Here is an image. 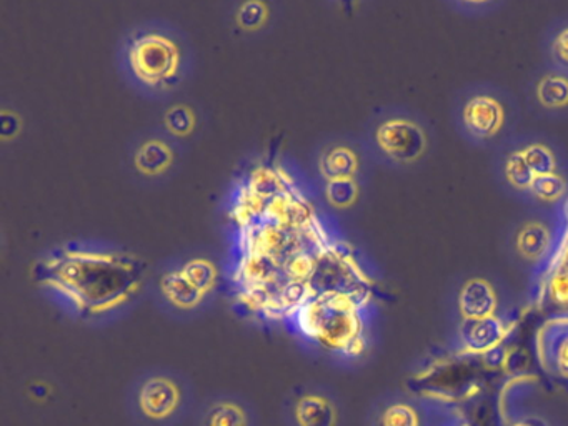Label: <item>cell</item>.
Instances as JSON below:
<instances>
[{
    "instance_id": "obj_8",
    "label": "cell",
    "mask_w": 568,
    "mask_h": 426,
    "mask_svg": "<svg viewBox=\"0 0 568 426\" xmlns=\"http://www.w3.org/2000/svg\"><path fill=\"white\" fill-rule=\"evenodd\" d=\"M178 140L168 133H148L131 149L132 170L145 180H161L174 170L179 160Z\"/></svg>"
},
{
    "instance_id": "obj_24",
    "label": "cell",
    "mask_w": 568,
    "mask_h": 426,
    "mask_svg": "<svg viewBox=\"0 0 568 426\" xmlns=\"http://www.w3.org/2000/svg\"><path fill=\"white\" fill-rule=\"evenodd\" d=\"M508 0H444L454 12L470 19H481L500 10Z\"/></svg>"
},
{
    "instance_id": "obj_20",
    "label": "cell",
    "mask_w": 568,
    "mask_h": 426,
    "mask_svg": "<svg viewBox=\"0 0 568 426\" xmlns=\"http://www.w3.org/2000/svg\"><path fill=\"white\" fill-rule=\"evenodd\" d=\"M205 425H248L247 409L237 399H217L205 409Z\"/></svg>"
},
{
    "instance_id": "obj_10",
    "label": "cell",
    "mask_w": 568,
    "mask_h": 426,
    "mask_svg": "<svg viewBox=\"0 0 568 426\" xmlns=\"http://www.w3.org/2000/svg\"><path fill=\"white\" fill-rule=\"evenodd\" d=\"M537 358L548 375L568 382V316L547 320L540 326Z\"/></svg>"
},
{
    "instance_id": "obj_6",
    "label": "cell",
    "mask_w": 568,
    "mask_h": 426,
    "mask_svg": "<svg viewBox=\"0 0 568 426\" xmlns=\"http://www.w3.org/2000/svg\"><path fill=\"white\" fill-rule=\"evenodd\" d=\"M184 386L174 375L151 373L134 388V408L148 422H169L182 412Z\"/></svg>"
},
{
    "instance_id": "obj_19",
    "label": "cell",
    "mask_w": 568,
    "mask_h": 426,
    "mask_svg": "<svg viewBox=\"0 0 568 426\" xmlns=\"http://www.w3.org/2000/svg\"><path fill=\"white\" fill-rule=\"evenodd\" d=\"M567 196L568 170L535 176L530 193H528V200H535L544 205H558V203H564Z\"/></svg>"
},
{
    "instance_id": "obj_15",
    "label": "cell",
    "mask_w": 568,
    "mask_h": 426,
    "mask_svg": "<svg viewBox=\"0 0 568 426\" xmlns=\"http://www.w3.org/2000/svg\"><path fill=\"white\" fill-rule=\"evenodd\" d=\"M292 416L298 425L331 426L337 423V408L334 402L322 393L307 392L295 399Z\"/></svg>"
},
{
    "instance_id": "obj_7",
    "label": "cell",
    "mask_w": 568,
    "mask_h": 426,
    "mask_svg": "<svg viewBox=\"0 0 568 426\" xmlns=\"http://www.w3.org/2000/svg\"><path fill=\"white\" fill-rule=\"evenodd\" d=\"M367 146H361L352 140H332L318 150L315 166L322 182H341V180H364Z\"/></svg>"
},
{
    "instance_id": "obj_16",
    "label": "cell",
    "mask_w": 568,
    "mask_h": 426,
    "mask_svg": "<svg viewBox=\"0 0 568 426\" xmlns=\"http://www.w3.org/2000/svg\"><path fill=\"white\" fill-rule=\"evenodd\" d=\"M541 50L548 67L568 73V13L555 17L545 27Z\"/></svg>"
},
{
    "instance_id": "obj_17",
    "label": "cell",
    "mask_w": 568,
    "mask_h": 426,
    "mask_svg": "<svg viewBox=\"0 0 568 426\" xmlns=\"http://www.w3.org/2000/svg\"><path fill=\"white\" fill-rule=\"evenodd\" d=\"M274 9L271 0H239L232 10V20L239 32L255 36L271 26Z\"/></svg>"
},
{
    "instance_id": "obj_23",
    "label": "cell",
    "mask_w": 568,
    "mask_h": 426,
    "mask_svg": "<svg viewBox=\"0 0 568 426\" xmlns=\"http://www.w3.org/2000/svg\"><path fill=\"white\" fill-rule=\"evenodd\" d=\"M544 295L555 306L568 308V268L548 266L544 282Z\"/></svg>"
},
{
    "instance_id": "obj_11",
    "label": "cell",
    "mask_w": 568,
    "mask_h": 426,
    "mask_svg": "<svg viewBox=\"0 0 568 426\" xmlns=\"http://www.w3.org/2000/svg\"><path fill=\"white\" fill-rule=\"evenodd\" d=\"M508 335V326L500 316L481 318H462L458 325V338L465 352L471 355H485L501 345Z\"/></svg>"
},
{
    "instance_id": "obj_14",
    "label": "cell",
    "mask_w": 568,
    "mask_h": 426,
    "mask_svg": "<svg viewBox=\"0 0 568 426\" xmlns=\"http://www.w3.org/2000/svg\"><path fill=\"white\" fill-rule=\"evenodd\" d=\"M159 286H161V293L165 302L174 306L175 310H181V312H192V310L199 308V306L204 303V300L207 298V296L189 280L182 266L168 270V272L161 276Z\"/></svg>"
},
{
    "instance_id": "obj_21",
    "label": "cell",
    "mask_w": 568,
    "mask_h": 426,
    "mask_svg": "<svg viewBox=\"0 0 568 426\" xmlns=\"http://www.w3.org/2000/svg\"><path fill=\"white\" fill-rule=\"evenodd\" d=\"M362 180H341L325 182L324 196L328 205L337 210H347L361 199Z\"/></svg>"
},
{
    "instance_id": "obj_3",
    "label": "cell",
    "mask_w": 568,
    "mask_h": 426,
    "mask_svg": "<svg viewBox=\"0 0 568 426\" xmlns=\"http://www.w3.org/2000/svg\"><path fill=\"white\" fill-rule=\"evenodd\" d=\"M364 308L354 296L345 293H321L311 296L291 322L308 342L335 355L355 358L367 348Z\"/></svg>"
},
{
    "instance_id": "obj_9",
    "label": "cell",
    "mask_w": 568,
    "mask_h": 426,
    "mask_svg": "<svg viewBox=\"0 0 568 426\" xmlns=\"http://www.w3.org/2000/svg\"><path fill=\"white\" fill-rule=\"evenodd\" d=\"M527 99L540 115L565 119L568 116V73L545 63L528 79Z\"/></svg>"
},
{
    "instance_id": "obj_22",
    "label": "cell",
    "mask_w": 568,
    "mask_h": 426,
    "mask_svg": "<svg viewBox=\"0 0 568 426\" xmlns=\"http://www.w3.org/2000/svg\"><path fill=\"white\" fill-rule=\"evenodd\" d=\"M182 270H184L189 280H191L205 296L214 292L215 285H217V268H215L211 260L195 256V258L187 260V262L182 265Z\"/></svg>"
},
{
    "instance_id": "obj_18",
    "label": "cell",
    "mask_w": 568,
    "mask_h": 426,
    "mask_svg": "<svg viewBox=\"0 0 568 426\" xmlns=\"http://www.w3.org/2000/svg\"><path fill=\"white\" fill-rule=\"evenodd\" d=\"M199 123H201L199 112L189 103H175L162 113V132L178 142L194 136L199 130Z\"/></svg>"
},
{
    "instance_id": "obj_2",
    "label": "cell",
    "mask_w": 568,
    "mask_h": 426,
    "mask_svg": "<svg viewBox=\"0 0 568 426\" xmlns=\"http://www.w3.org/2000/svg\"><path fill=\"white\" fill-rule=\"evenodd\" d=\"M119 63L134 89L161 99L187 80L192 70L191 43L179 27L164 20H148L125 33Z\"/></svg>"
},
{
    "instance_id": "obj_13",
    "label": "cell",
    "mask_w": 568,
    "mask_h": 426,
    "mask_svg": "<svg viewBox=\"0 0 568 426\" xmlns=\"http://www.w3.org/2000/svg\"><path fill=\"white\" fill-rule=\"evenodd\" d=\"M498 293L495 286L481 276L465 280L458 292V313L462 318H481L497 315Z\"/></svg>"
},
{
    "instance_id": "obj_4",
    "label": "cell",
    "mask_w": 568,
    "mask_h": 426,
    "mask_svg": "<svg viewBox=\"0 0 568 426\" xmlns=\"http://www.w3.org/2000/svg\"><path fill=\"white\" fill-rule=\"evenodd\" d=\"M458 135L478 149H498L515 135L518 103L494 83H471L458 90L452 106Z\"/></svg>"
},
{
    "instance_id": "obj_1",
    "label": "cell",
    "mask_w": 568,
    "mask_h": 426,
    "mask_svg": "<svg viewBox=\"0 0 568 426\" xmlns=\"http://www.w3.org/2000/svg\"><path fill=\"white\" fill-rule=\"evenodd\" d=\"M144 262L108 250L64 248L36 265V278L88 316L109 315L134 302L145 282Z\"/></svg>"
},
{
    "instance_id": "obj_5",
    "label": "cell",
    "mask_w": 568,
    "mask_h": 426,
    "mask_svg": "<svg viewBox=\"0 0 568 426\" xmlns=\"http://www.w3.org/2000/svg\"><path fill=\"white\" fill-rule=\"evenodd\" d=\"M372 159L395 170L420 165L434 146V132L424 116L408 109L378 113L367 130L365 142Z\"/></svg>"
},
{
    "instance_id": "obj_12",
    "label": "cell",
    "mask_w": 568,
    "mask_h": 426,
    "mask_svg": "<svg viewBox=\"0 0 568 426\" xmlns=\"http://www.w3.org/2000/svg\"><path fill=\"white\" fill-rule=\"evenodd\" d=\"M554 229L541 220H525L515 229L511 246L521 262L538 265L554 252Z\"/></svg>"
},
{
    "instance_id": "obj_25",
    "label": "cell",
    "mask_w": 568,
    "mask_h": 426,
    "mask_svg": "<svg viewBox=\"0 0 568 426\" xmlns=\"http://www.w3.org/2000/svg\"><path fill=\"white\" fill-rule=\"evenodd\" d=\"M378 423L385 426H415L420 423L417 409L410 403H392L382 412Z\"/></svg>"
}]
</instances>
